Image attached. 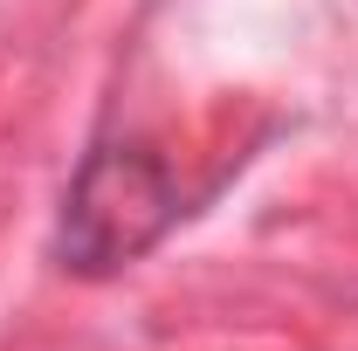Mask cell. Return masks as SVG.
I'll return each mask as SVG.
<instances>
[{"label":"cell","mask_w":358,"mask_h":351,"mask_svg":"<svg viewBox=\"0 0 358 351\" xmlns=\"http://www.w3.org/2000/svg\"><path fill=\"white\" fill-rule=\"evenodd\" d=\"M186 193H179L173 166L145 145H103L90 152L69 200H62V234L55 255L76 275H110V268L138 262L166 227L179 220Z\"/></svg>","instance_id":"obj_1"}]
</instances>
